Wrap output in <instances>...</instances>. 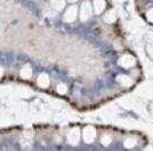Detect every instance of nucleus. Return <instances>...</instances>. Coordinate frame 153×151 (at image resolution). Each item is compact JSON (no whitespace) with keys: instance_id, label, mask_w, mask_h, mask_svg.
Masks as SVG:
<instances>
[{"instance_id":"nucleus-1","label":"nucleus","mask_w":153,"mask_h":151,"mask_svg":"<svg viewBox=\"0 0 153 151\" xmlns=\"http://www.w3.org/2000/svg\"><path fill=\"white\" fill-rule=\"evenodd\" d=\"M91 14H93V7L90 6V4L88 1L83 2L81 8H80V14H79L80 15V19L82 22H85V21H87L91 16Z\"/></svg>"},{"instance_id":"nucleus-2","label":"nucleus","mask_w":153,"mask_h":151,"mask_svg":"<svg viewBox=\"0 0 153 151\" xmlns=\"http://www.w3.org/2000/svg\"><path fill=\"white\" fill-rule=\"evenodd\" d=\"M80 140V131L78 127H73L68 134V142L71 145H76Z\"/></svg>"},{"instance_id":"nucleus-3","label":"nucleus","mask_w":153,"mask_h":151,"mask_svg":"<svg viewBox=\"0 0 153 151\" xmlns=\"http://www.w3.org/2000/svg\"><path fill=\"white\" fill-rule=\"evenodd\" d=\"M96 138V129L93 126H87L83 131V140L86 143H93Z\"/></svg>"},{"instance_id":"nucleus-4","label":"nucleus","mask_w":153,"mask_h":151,"mask_svg":"<svg viewBox=\"0 0 153 151\" xmlns=\"http://www.w3.org/2000/svg\"><path fill=\"white\" fill-rule=\"evenodd\" d=\"M136 62V60H135L134 56H131L130 54H125V55H122L120 58H119V64L123 67V68H130V67H133Z\"/></svg>"},{"instance_id":"nucleus-5","label":"nucleus","mask_w":153,"mask_h":151,"mask_svg":"<svg viewBox=\"0 0 153 151\" xmlns=\"http://www.w3.org/2000/svg\"><path fill=\"white\" fill-rule=\"evenodd\" d=\"M76 15H78V9L76 6H71L66 9V12L64 14V19L66 22H73L76 19Z\"/></svg>"},{"instance_id":"nucleus-6","label":"nucleus","mask_w":153,"mask_h":151,"mask_svg":"<svg viewBox=\"0 0 153 151\" xmlns=\"http://www.w3.org/2000/svg\"><path fill=\"white\" fill-rule=\"evenodd\" d=\"M106 2L105 0H94V10L96 14H101L105 9Z\"/></svg>"},{"instance_id":"nucleus-7","label":"nucleus","mask_w":153,"mask_h":151,"mask_svg":"<svg viewBox=\"0 0 153 151\" xmlns=\"http://www.w3.org/2000/svg\"><path fill=\"white\" fill-rule=\"evenodd\" d=\"M49 77L46 75V73H41L38 77V85L41 88H47L49 86Z\"/></svg>"},{"instance_id":"nucleus-8","label":"nucleus","mask_w":153,"mask_h":151,"mask_svg":"<svg viewBox=\"0 0 153 151\" xmlns=\"http://www.w3.org/2000/svg\"><path fill=\"white\" fill-rule=\"evenodd\" d=\"M21 77L23 79H30L32 77V69L30 65H25L21 70Z\"/></svg>"},{"instance_id":"nucleus-9","label":"nucleus","mask_w":153,"mask_h":151,"mask_svg":"<svg viewBox=\"0 0 153 151\" xmlns=\"http://www.w3.org/2000/svg\"><path fill=\"white\" fill-rule=\"evenodd\" d=\"M117 80L120 82L122 86H126V87H129V86L133 84L131 79H130L129 77H127V76H119V77L117 78Z\"/></svg>"},{"instance_id":"nucleus-10","label":"nucleus","mask_w":153,"mask_h":151,"mask_svg":"<svg viewBox=\"0 0 153 151\" xmlns=\"http://www.w3.org/2000/svg\"><path fill=\"white\" fill-rule=\"evenodd\" d=\"M51 6L56 10H62L65 7V0H51Z\"/></svg>"},{"instance_id":"nucleus-11","label":"nucleus","mask_w":153,"mask_h":151,"mask_svg":"<svg viewBox=\"0 0 153 151\" xmlns=\"http://www.w3.org/2000/svg\"><path fill=\"white\" fill-rule=\"evenodd\" d=\"M103 19H104L106 23H113L115 21V14L113 12H108L103 16Z\"/></svg>"},{"instance_id":"nucleus-12","label":"nucleus","mask_w":153,"mask_h":151,"mask_svg":"<svg viewBox=\"0 0 153 151\" xmlns=\"http://www.w3.org/2000/svg\"><path fill=\"white\" fill-rule=\"evenodd\" d=\"M136 143H137V141L135 138H128L125 140V147L126 148H133L136 145Z\"/></svg>"},{"instance_id":"nucleus-13","label":"nucleus","mask_w":153,"mask_h":151,"mask_svg":"<svg viewBox=\"0 0 153 151\" xmlns=\"http://www.w3.org/2000/svg\"><path fill=\"white\" fill-rule=\"evenodd\" d=\"M66 90H68V87L64 84H58L57 85V92L59 94H65Z\"/></svg>"},{"instance_id":"nucleus-14","label":"nucleus","mask_w":153,"mask_h":151,"mask_svg":"<svg viewBox=\"0 0 153 151\" xmlns=\"http://www.w3.org/2000/svg\"><path fill=\"white\" fill-rule=\"evenodd\" d=\"M111 141H112V138H111V136H108V135H104L102 138V144L103 145H108L110 143H111Z\"/></svg>"},{"instance_id":"nucleus-15","label":"nucleus","mask_w":153,"mask_h":151,"mask_svg":"<svg viewBox=\"0 0 153 151\" xmlns=\"http://www.w3.org/2000/svg\"><path fill=\"white\" fill-rule=\"evenodd\" d=\"M146 16H147V19H149L150 22H153V8H152V9H150V10L147 12Z\"/></svg>"},{"instance_id":"nucleus-16","label":"nucleus","mask_w":153,"mask_h":151,"mask_svg":"<svg viewBox=\"0 0 153 151\" xmlns=\"http://www.w3.org/2000/svg\"><path fill=\"white\" fill-rule=\"evenodd\" d=\"M2 75H4V70H2L1 68H0V78L2 77Z\"/></svg>"},{"instance_id":"nucleus-17","label":"nucleus","mask_w":153,"mask_h":151,"mask_svg":"<svg viewBox=\"0 0 153 151\" xmlns=\"http://www.w3.org/2000/svg\"><path fill=\"white\" fill-rule=\"evenodd\" d=\"M68 1H70V2H76V1H78V0H68Z\"/></svg>"}]
</instances>
